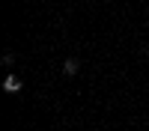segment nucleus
Instances as JSON below:
<instances>
[{
  "mask_svg": "<svg viewBox=\"0 0 149 131\" xmlns=\"http://www.w3.org/2000/svg\"><path fill=\"white\" fill-rule=\"evenodd\" d=\"M63 71L72 78V75H78V60L74 57H66V63H63Z\"/></svg>",
  "mask_w": 149,
  "mask_h": 131,
  "instance_id": "f03ea898",
  "label": "nucleus"
},
{
  "mask_svg": "<svg viewBox=\"0 0 149 131\" xmlns=\"http://www.w3.org/2000/svg\"><path fill=\"white\" fill-rule=\"evenodd\" d=\"M3 63H6V66H12V63H15V54L6 51V54H3Z\"/></svg>",
  "mask_w": 149,
  "mask_h": 131,
  "instance_id": "7ed1b4c3",
  "label": "nucleus"
},
{
  "mask_svg": "<svg viewBox=\"0 0 149 131\" xmlns=\"http://www.w3.org/2000/svg\"><path fill=\"white\" fill-rule=\"evenodd\" d=\"M21 87H24V83L18 80V75H6V80H3V89L6 92H21Z\"/></svg>",
  "mask_w": 149,
  "mask_h": 131,
  "instance_id": "f257e3e1",
  "label": "nucleus"
}]
</instances>
